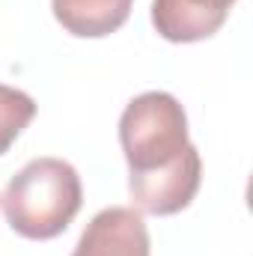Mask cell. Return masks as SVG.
<instances>
[{
  "label": "cell",
  "mask_w": 253,
  "mask_h": 256,
  "mask_svg": "<svg viewBox=\"0 0 253 256\" xmlns=\"http://www.w3.org/2000/svg\"><path fill=\"white\" fill-rule=\"evenodd\" d=\"M72 256H149V230L137 208H102L78 238Z\"/></svg>",
  "instance_id": "4"
},
{
  "label": "cell",
  "mask_w": 253,
  "mask_h": 256,
  "mask_svg": "<svg viewBox=\"0 0 253 256\" xmlns=\"http://www.w3.org/2000/svg\"><path fill=\"white\" fill-rule=\"evenodd\" d=\"M36 116V102L15 86L0 84V155L15 143V137Z\"/></svg>",
  "instance_id": "7"
},
{
  "label": "cell",
  "mask_w": 253,
  "mask_h": 256,
  "mask_svg": "<svg viewBox=\"0 0 253 256\" xmlns=\"http://www.w3.org/2000/svg\"><path fill=\"white\" fill-rule=\"evenodd\" d=\"M236 0H152V24L167 42H200L214 36Z\"/></svg>",
  "instance_id": "5"
},
{
  "label": "cell",
  "mask_w": 253,
  "mask_h": 256,
  "mask_svg": "<svg viewBox=\"0 0 253 256\" xmlns=\"http://www.w3.org/2000/svg\"><path fill=\"white\" fill-rule=\"evenodd\" d=\"M200 179H202V161L194 146L179 164L167 170L149 176H128V194L140 214H176L188 208L190 200L196 196Z\"/></svg>",
  "instance_id": "3"
},
{
  "label": "cell",
  "mask_w": 253,
  "mask_h": 256,
  "mask_svg": "<svg viewBox=\"0 0 253 256\" xmlns=\"http://www.w3.org/2000/svg\"><path fill=\"white\" fill-rule=\"evenodd\" d=\"M120 143L128 161V176H149L179 164L194 149L185 108L176 96L161 90L131 98L120 116Z\"/></svg>",
  "instance_id": "2"
},
{
  "label": "cell",
  "mask_w": 253,
  "mask_h": 256,
  "mask_svg": "<svg viewBox=\"0 0 253 256\" xmlns=\"http://www.w3.org/2000/svg\"><path fill=\"white\" fill-rule=\"evenodd\" d=\"M131 6L134 0H51L54 18L80 39L110 36L128 21Z\"/></svg>",
  "instance_id": "6"
},
{
  "label": "cell",
  "mask_w": 253,
  "mask_h": 256,
  "mask_svg": "<svg viewBox=\"0 0 253 256\" xmlns=\"http://www.w3.org/2000/svg\"><path fill=\"white\" fill-rule=\"evenodd\" d=\"M9 226L33 242L57 238L84 202L78 170L63 158H33L0 196Z\"/></svg>",
  "instance_id": "1"
}]
</instances>
